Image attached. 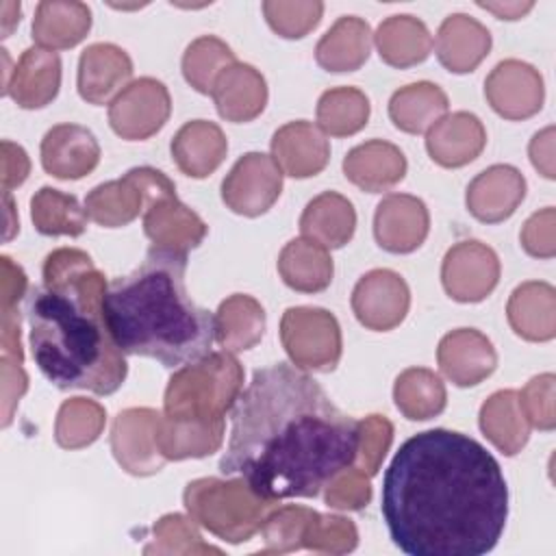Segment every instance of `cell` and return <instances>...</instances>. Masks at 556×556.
I'll return each mask as SVG.
<instances>
[{"instance_id": "cell-1", "label": "cell", "mask_w": 556, "mask_h": 556, "mask_svg": "<svg viewBox=\"0 0 556 556\" xmlns=\"http://www.w3.org/2000/svg\"><path fill=\"white\" fill-rule=\"evenodd\" d=\"M361 421L345 415L302 367L256 369L232 404L224 476H239L265 502L317 497L358 458Z\"/></svg>"}, {"instance_id": "cell-2", "label": "cell", "mask_w": 556, "mask_h": 556, "mask_svg": "<svg viewBox=\"0 0 556 556\" xmlns=\"http://www.w3.org/2000/svg\"><path fill=\"white\" fill-rule=\"evenodd\" d=\"M380 513L408 556L489 554L508 519L497 458L476 439L432 428L406 439L382 478Z\"/></svg>"}, {"instance_id": "cell-3", "label": "cell", "mask_w": 556, "mask_h": 556, "mask_svg": "<svg viewBox=\"0 0 556 556\" xmlns=\"http://www.w3.org/2000/svg\"><path fill=\"white\" fill-rule=\"evenodd\" d=\"M104 276L74 248L46 256L43 287L28 293L30 354L56 389L115 393L126 380V358L104 315Z\"/></svg>"}, {"instance_id": "cell-4", "label": "cell", "mask_w": 556, "mask_h": 556, "mask_svg": "<svg viewBox=\"0 0 556 556\" xmlns=\"http://www.w3.org/2000/svg\"><path fill=\"white\" fill-rule=\"evenodd\" d=\"M187 252L150 245L143 263L106 285L104 315L124 354L176 369L206 358L217 339L215 315L185 287Z\"/></svg>"}, {"instance_id": "cell-5", "label": "cell", "mask_w": 556, "mask_h": 556, "mask_svg": "<svg viewBox=\"0 0 556 556\" xmlns=\"http://www.w3.org/2000/svg\"><path fill=\"white\" fill-rule=\"evenodd\" d=\"M241 387V367L230 354L180 367L165 391V417L176 421H217L235 404Z\"/></svg>"}, {"instance_id": "cell-6", "label": "cell", "mask_w": 556, "mask_h": 556, "mask_svg": "<svg viewBox=\"0 0 556 556\" xmlns=\"http://www.w3.org/2000/svg\"><path fill=\"white\" fill-rule=\"evenodd\" d=\"M159 198H176L174 182L159 169L135 167L124 178L98 185L85 198L87 215L106 228L130 224L143 204Z\"/></svg>"}, {"instance_id": "cell-7", "label": "cell", "mask_w": 556, "mask_h": 556, "mask_svg": "<svg viewBox=\"0 0 556 556\" xmlns=\"http://www.w3.org/2000/svg\"><path fill=\"white\" fill-rule=\"evenodd\" d=\"M280 339L293 365L313 371H332L341 358V330L324 308H287L280 319Z\"/></svg>"}, {"instance_id": "cell-8", "label": "cell", "mask_w": 556, "mask_h": 556, "mask_svg": "<svg viewBox=\"0 0 556 556\" xmlns=\"http://www.w3.org/2000/svg\"><path fill=\"white\" fill-rule=\"evenodd\" d=\"M172 111L167 87L150 76L126 85L109 106L111 128L128 141H143L163 128Z\"/></svg>"}, {"instance_id": "cell-9", "label": "cell", "mask_w": 556, "mask_h": 556, "mask_svg": "<svg viewBox=\"0 0 556 556\" xmlns=\"http://www.w3.org/2000/svg\"><path fill=\"white\" fill-rule=\"evenodd\" d=\"M282 191V169L263 152L243 154L222 182L224 204L245 217L263 215Z\"/></svg>"}, {"instance_id": "cell-10", "label": "cell", "mask_w": 556, "mask_h": 556, "mask_svg": "<svg viewBox=\"0 0 556 556\" xmlns=\"http://www.w3.org/2000/svg\"><path fill=\"white\" fill-rule=\"evenodd\" d=\"M500 280L497 254L473 239L460 241L447 250L441 265V282L456 302L484 300Z\"/></svg>"}, {"instance_id": "cell-11", "label": "cell", "mask_w": 556, "mask_h": 556, "mask_svg": "<svg viewBox=\"0 0 556 556\" xmlns=\"http://www.w3.org/2000/svg\"><path fill=\"white\" fill-rule=\"evenodd\" d=\"M484 96L497 115L506 119H526L543 106V76L526 61L506 59L486 76Z\"/></svg>"}, {"instance_id": "cell-12", "label": "cell", "mask_w": 556, "mask_h": 556, "mask_svg": "<svg viewBox=\"0 0 556 556\" xmlns=\"http://www.w3.org/2000/svg\"><path fill=\"white\" fill-rule=\"evenodd\" d=\"M410 293L404 278L391 269H371L352 291L356 319L376 332H387L402 324L408 313Z\"/></svg>"}, {"instance_id": "cell-13", "label": "cell", "mask_w": 556, "mask_h": 556, "mask_svg": "<svg viewBox=\"0 0 556 556\" xmlns=\"http://www.w3.org/2000/svg\"><path fill=\"white\" fill-rule=\"evenodd\" d=\"M430 228L426 204L406 193H391L376 206L374 237L380 248L393 254L417 250Z\"/></svg>"}, {"instance_id": "cell-14", "label": "cell", "mask_w": 556, "mask_h": 556, "mask_svg": "<svg viewBox=\"0 0 556 556\" xmlns=\"http://www.w3.org/2000/svg\"><path fill=\"white\" fill-rule=\"evenodd\" d=\"M100 163V146L96 135L78 124L52 126L41 139V165L61 180L87 176Z\"/></svg>"}, {"instance_id": "cell-15", "label": "cell", "mask_w": 556, "mask_h": 556, "mask_svg": "<svg viewBox=\"0 0 556 556\" xmlns=\"http://www.w3.org/2000/svg\"><path fill=\"white\" fill-rule=\"evenodd\" d=\"M526 198V178L513 165H491L480 172L467 187L469 213L484 222L497 224L508 219Z\"/></svg>"}, {"instance_id": "cell-16", "label": "cell", "mask_w": 556, "mask_h": 556, "mask_svg": "<svg viewBox=\"0 0 556 556\" xmlns=\"http://www.w3.org/2000/svg\"><path fill=\"white\" fill-rule=\"evenodd\" d=\"M441 371L458 387H473L489 378L497 365L493 343L476 328L447 332L437 350Z\"/></svg>"}, {"instance_id": "cell-17", "label": "cell", "mask_w": 556, "mask_h": 556, "mask_svg": "<svg viewBox=\"0 0 556 556\" xmlns=\"http://www.w3.org/2000/svg\"><path fill=\"white\" fill-rule=\"evenodd\" d=\"M271 159L285 174L293 178H308L317 176L328 165L330 146L315 124L298 119L274 132Z\"/></svg>"}, {"instance_id": "cell-18", "label": "cell", "mask_w": 556, "mask_h": 556, "mask_svg": "<svg viewBox=\"0 0 556 556\" xmlns=\"http://www.w3.org/2000/svg\"><path fill=\"white\" fill-rule=\"evenodd\" d=\"M132 76V61L115 43H91L78 59V93L89 104H106Z\"/></svg>"}, {"instance_id": "cell-19", "label": "cell", "mask_w": 556, "mask_h": 556, "mask_svg": "<svg viewBox=\"0 0 556 556\" xmlns=\"http://www.w3.org/2000/svg\"><path fill=\"white\" fill-rule=\"evenodd\" d=\"M486 143L482 122L467 111H456L441 117L428 128L426 150L432 161L443 167H463L478 159Z\"/></svg>"}, {"instance_id": "cell-20", "label": "cell", "mask_w": 556, "mask_h": 556, "mask_svg": "<svg viewBox=\"0 0 556 556\" xmlns=\"http://www.w3.org/2000/svg\"><path fill=\"white\" fill-rule=\"evenodd\" d=\"M437 56L454 74L473 72L491 50V33L467 13L447 15L437 33Z\"/></svg>"}, {"instance_id": "cell-21", "label": "cell", "mask_w": 556, "mask_h": 556, "mask_svg": "<svg viewBox=\"0 0 556 556\" xmlns=\"http://www.w3.org/2000/svg\"><path fill=\"white\" fill-rule=\"evenodd\" d=\"M343 172L350 182L367 193H380L397 185L406 174L402 150L389 141L371 139L348 152Z\"/></svg>"}, {"instance_id": "cell-22", "label": "cell", "mask_w": 556, "mask_h": 556, "mask_svg": "<svg viewBox=\"0 0 556 556\" xmlns=\"http://www.w3.org/2000/svg\"><path fill=\"white\" fill-rule=\"evenodd\" d=\"M61 85V59L46 48H28L20 56L13 78L4 85L22 109H41L54 100Z\"/></svg>"}, {"instance_id": "cell-23", "label": "cell", "mask_w": 556, "mask_h": 556, "mask_svg": "<svg viewBox=\"0 0 556 556\" xmlns=\"http://www.w3.org/2000/svg\"><path fill=\"white\" fill-rule=\"evenodd\" d=\"M217 111L228 122H250L263 113L267 102V85L261 72L248 63L226 67L211 91Z\"/></svg>"}, {"instance_id": "cell-24", "label": "cell", "mask_w": 556, "mask_h": 556, "mask_svg": "<svg viewBox=\"0 0 556 556\" xmlns=\"http://www.w3.org/2000/svg\"><path fill=\"white\" fill-rule=\"evenodd\" d=\"M143 230L152 245L187 252L206 237V224L176 198H159L146 206Z\"/></svg>"}, {"instance_id": "cell-25", "label": "cell", "mask_w": 556, "mask_h": 556, "mask_svg": "<svg viewBox=\"0 0 556 556\" xmlns=\"http://www.w3.org/2000/svg\"><path fill=\"white\" fill-rule=\"evenodd\" d=\"M169 148L182 174L191 178H204L222 165L228 141L217 124L206 119H193L174 135Z\"/></svg>"}, {"instance_id": "cell-26", "label": "cell", "mask_w": 556, "mask_h": 556, "mask_svg": "<svg viewBox=\"0 0 556 556\" xmlns=\"http://www.w3.org/2000/svg\"><path fill=\"white\" fill-rule=\"evenodd\" d=\"M148 413H150V408L122 410L115 417L113 432H111V445H113V454H115L117 463L135 476L154 473L161 469V465L165 460V456L161 452H154V445L150 439L156 434L159 419L150 428H146L141 432V437H137Z\"/></svg>"}, {"instance_id": "cell-27", "label": "cell", "mask_w": 556, "mask_h": 556, "mask_svg": "<svg viewBox=\"0 0 556 556\" xmlns=\"http://www.w3.org/2000/svg\"><path fill=\"white\" fill-rule=\"evenodd\" d=\"M508 321L526 341H549L556 334V293L547 282H523L508 300Z\"/></svg>"}, {"instance_id": "cell-28", "label": "cell", "mask_w": 556, "mask_h": 556, "mask_svg": "<svg viewBox=\"0 0 556 556\" xmlns=\"http://www.w3.org/2000/svg\"><path fill=\"white\" fill-rule=\"evenodd\" d=\"M356 228V211L348 198L337 191H324L313 198L302 217L300 230L304 239H311L319 245L343 248Z\"/></svg>"}, {"instance_id": "cell-29", "label": "cell", "mask_w": 556, "mask_h": 556, "mask_svg": "<svg viewBox=\"0 0 556 556\" xmlns=\"http://www.w3.org/2000/svg\"><path fill=\"white\" fill-rule=\"evenodd\" d=\"M371 50V28L356 15L339 17L315 48V59L326 72H354Z\"/></svg>"}, {"instance_id": "cell-30", "label": "cell", "mask_w": 556, "mask_h": 556, "mask_svg": "<svg viewBox=\"0 0 556 556\" xmlns=\"http://www.w3.org/2000/svg\"><path fill=\"white\" fill-rule=\"evenodd\" d=\"M91 28V9L85 2L43 0L35 9L33 39L50 50L72 48Z\"/></svg>"}, {"instance_id": "cell-31", "label": "cell", "mask_w": 556, "mask_h": 556, "mask_svg": "<svg viewBox=\"0 0 556 556\" xmlns=\"http://www.w3.org/2000/svg\"><path fill=\"white\" fill-rule=\"evenodd\" d=\"M378 54L393 67H410L428 59L432 50V35L428 26L415 15H391L374 35Z\"/></svg>"}, {"instance_id": "cell-32", "label": "cell", "mask_w": 556, "mask_h": 556, "mask_svg": "<svg viewBox=\"0 0 556 556\" xmlns=\"http://www.w3.org/2000/svg\"><path fill=\"white\" fill-rule=\"evenodd\" d=\"M480 428L502 454H517L530 437V421L521 408L519 393L513 389L493 393L480 408Z\"/></svg>"}, {"instance_id": "cell-33", "label": "cell", "mask_w": 556, "mask_h": 556, "mask_svg": "<svg viewBox=\"0 0 556 556\" xmlns=\"http://www.w3.org/2000/svg\"><path fill=\"white\" fill-rule=\"evenodd\" d=\"M278 271L287 287L317 293L332 282V258L324 245L311 239H293L278 256Z\"/></svg>"}, {"instance_id": "cell-34", "label": "cell", "mask_w": 556, "mask_h": 556, "mask_svg": "<svg viewBox=\"0 0 556 556\" xmlns=\"http://www.w3.org/2000/svg\"><path fill=\"white\" fill-rule=\"evenodd\" d=\"M447 111L445 91L428 80L397 89L389 100L391 122L410 135H419L434 126Z\"/></svg>"}, {"instance_id": "cell-35", "label": "cell", "mask_w": 556, "mask_h": 556, "mask_svg": "<svg viewBox=\"0 0 556 556\" xmlns=\"http://www.w3.org/2000/svg\"><path fill=\"white\" fill-rule=\"evenodd\" d=\"M224 419L217 421H176L159 417L154 443L165 458H189L213 454L222 443Z\"/></svg>"}, {"instance_id": "cell-36", "label": "cell", "mask_w": 556, "mask_h": 556, "mask_svg": "<svg viewBox=\"0 0 556 556\" xmlns=\"http://www.w3.org/2000/svg\"><path fill=\"white\" fill-rule=\"evenodd\" d=\"M215 324H217V341L224 350H230V352L250 350L263 337L265 311L254 298L235 293L232 298L219 304Z\"/></svg>"}, {"instance_id": "cell-37", "label": "cell", "mask_w": 556, "mask_h": 556, "mask_svg": "<svg viewBox=\"0 0 556 556\" xmlns=\"http://www.w3.org/2000/svg\"><path fill=\"white\" fill-rule=\"evenodd\" d=\"M393 400L406 419L424 421L445 408V387L434 371L410 367L397 376Z\"/></svg>"}, {"instance_id": "cell-38", "label": "cell", "mask_w": 556, "mask_h": 556, "mask_svg": "<svg viewBox=\"0 0 556 556\" xmlns=\"http://www.w3.org/2000/svg\"><path fill=\"white\" fill-rule=\"evenodd\" d=\"M30 215L41 235L78 237L87 228V211L80 208L76 195L52 187H41L30 200Z\"/></svg>"}, {"instance_id": "cell-39", "label": "cell", "mask_w": 556, "mask_h": 556, "mask_svg": "<svg viewBox=\"0 0 556 556\" xmlns=\"http://www.w3.org/2000/svg\"><path fill=\"white\" fill-rule=\"evenodd\" d=\"M369 119V100L356 87H334L317 102L319 128L332 137L358 132Z\"/></svg>"}, {"instance_id": "cell-40", "label": "cell", "mask_w": 556, "mask_h": 556, "mask_svg": "<svg viewBox=\"0 0 556 556\" xmlns=\"http://www.w3.org/2000/svg\"><path fill=\"white\" fill-rule=\"evenodd\" d=\"M237 63L235 52L215 35H202L193 39L182 54L185 80L200 93H211L217 76Z\"/></svg>"}, {"instance_id": "cell-41", "label": "cell", "mask_w": 556, "mask_h": 556, "mask_svg": "<svg viewBox=\"0 0 556 556\" xmlns=\"http://www.w3.org/2000/svg\"><path fill=\"white\" fill-rule=\"evenodd\" d=\"M104 408L91 400H67L56 419V443L67 450L93 443L104 428Z\"/></svg>"}, {"instance_id": "cell-42", "label": "cell", "mask_w": 556, "mask_h": 556, "mask_svg": "<svg viewBox=\"0 0 556 556\" xmlns=\"http://www.w3.org/2000/svg\"><path fill=\"white\" fill-rule=\"evenodd\" d=\"M263 13L267 24L287 39H300L311 28H315L321 20L324 4L313 2H282V0H265Z\"/></svg>"}, {"instance_id": "cell-43", "label": "cell", "mask_w": 556, "mask_h": 556, "mask_svg": "<svg viewBox=\"0 0 556 556\" xmlns=\"http://www.w3.org/2000/svg\"><path fill=\"white\" fill-rule=\"evenodd\" d=\"M519 402L534 428L554 430V374H541L532 378L519 393Z\"/></svg>"}, {"instance_id": "cell-44", "label": "cell", "mask_w": 556, "mask_h": 556, "mask_svg": "<svg viewBox=\"0 0 556 556\" xmlns=\"http://www.w3.org/2000/svg\"><path fill=\"white\" fill-rule=\"evenodd\" d=\"M328 493H326V502L332 508H350V510H358L363 508L369 497H371V489L369 482L365 478L363 471L356 469H343L341 473H337L330 482H328Z\"/></svg>"}, {"instance_id": "cell-45", "label": "cell", "mask_w": 556, "mask_h": 556, "mask_svg": "<svg viewBox=\"0 0 556 556\" xmlns=\"http://www.w3.org/2000/svg\"><path fill=\"white\" fill-rule=\"evenodd\" d=\"M391 434H393L391 421L380 415H369L365 421H361L358 456L369 476H374L378 471L380 460L384 458V454L391 445Z\"/></svg>"}, {"instance_id": "cell-46", "label": "cell", "mask_w": 556, "mask_h": 556, "mask_svg": "<svg viewBox=\"0 0 556 556\" xmlns=\"http://www.w3.org/2000/svg\"><path fill=\"white\" fill-rule=\"evenodd\" d=\"M523 250L536 258H552L556 254V239H554V206H545L536 211L526 224L519 235Z\"/></svg>"}, {"instance_id": "cell-47", "label": "cell", "mask_w": 556, "mask_h": 556, "mask_svg": "<svg viewBox=\"0 0 556 556\" xmlns=\"http://www.w3.org/2000/svg\"><path fill=\"white\" fill-rule=\"evenodd\" d=\"M530 161L545 176L554 178V128L547 126L539 130L530 141Z\"/></svg>"}, {"instance_id": "cell-48", "label": "cell", "mask_w": 556, "mask_h": 556, "mask_svg": "<svg viewBox=\"0 0 556 556\" xmlns=\"http://www.w3.org/2000/svg\"><path fill=\"white\" fill-rule=\"evenodd\" d=\"M478 7L495 13L500 20H519L534 7V2H478Z\"/></svg>"}]
</instances>
